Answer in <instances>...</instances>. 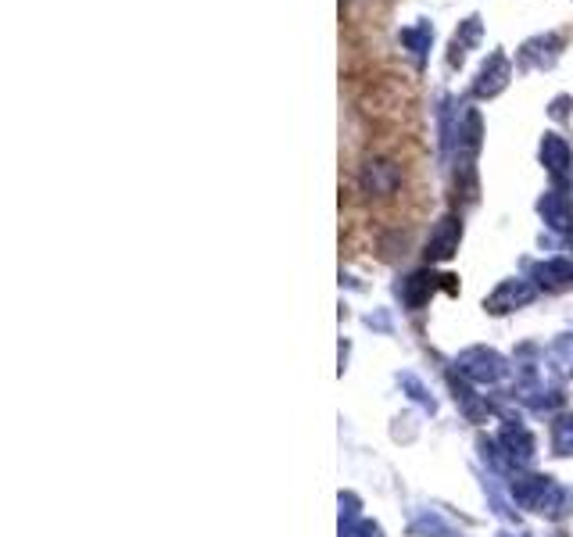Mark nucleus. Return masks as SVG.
I'll list each match as a JSON object with an SVG mask.
<instances>
[{
	"label": "nucleus",
	"mask_w": 573,
	"mask_h": 537,
	"mask_svg": "<svg viewBox=\"0 0 573 537\" xmlns=\"http://www.w3.org/2000/svg\"><path fill=\"white\" fill-rule=\"evenodd\" d=\"M566 51V40L559 33H538L531 40L520 43V51H516V69L520 72H545L552 69Z\"/></svg>",
	"instance_id": "f257e3e1"
},
{
	"label": "nucleus",
	"mask_w": 573,
	"mask_h": 537,
	"mask_svg": "<svg viewBox=\"0 0 573 537\" xmlns=\"http://www.w3.org/2000/svg\"><path fill=\"white\" fill-rule=\"evenodd\" d=\"M509 79H513V65H509L505 51H491L488 61L480 65L477 79H473V97L477 101H491V97H498L509 86Z\"/></svg>",
	"instance_id": "f03ea898"
},
{
	"label": "nucleus",
	"mask_w": 573,
	"mask_h": 537,
	"mask_svg": "<svg viewBox=\"0 0 573 537\" xmlns=\"http://www.w3.org/2000/svg\"><path fill=\"white\" fill-rule=\"evenodd\" d=\"M480 33H484V26H480V15H470L466 22H459V29H455L452 43H448V69H462V61L470 58V51L480 43Z\"/></svg>",
	"instance_id": "7ed1b4c3"
},
{
	"label": "nucleus",
	"mask_w": 573,
	"mask_h": 537,
	"mask_svg": "<svg viewBox=\"0 0 573 537\" xmlns=\"http://www.w3.org/2000/svg\"><path fill=\"white\" fill-rule=\"evenodd\" d=\"M398 179H402L398 165L384 162V158H373V162L362 165V190L366 194H391L398 187Z\"/></svg>",
	"instance_id": "20e7f679"
},
{
	"label": "nucleus",
	"mask_w": 573,
	"mask_h": 537,
	"mask_svg": "<svg viewBox=\"0 0 573 537\" xmlns=\"http://www.w3.org/2000/svg\"><path fill=\"white\" fill-rule=\"evenodd\" d=\"M459 237H462L459 219H455V215H445V219H441V222L434 226V233H430L427 255H430V258H448V255L455 251V244H459Z\"/></svg>",
	"instance_id": "39448f33"
},
{
	"label": "nucleus",
	"mask_w": 573,
	"mask_h": 537,
	"mask_svg": "<svg viewBox=\"0 0 573 537\" xmlns=\"http://www.w3.org/2000/svg\"><path fill=\"white\" fill-rule=\"evenodd\" d=\"M398 40H402L405 51L416 58V65H423V61H427V54H430V47H434V26L420 18V22L405 26L402 33H398Z\"/></svg>",
	"instance_id": "423d86ee"
},
{
	"label": "nucleus",
	"mask_w": 573,
	"mask_h": 537,
	"mask_svg": "<svg viewBox=\"0 0 573 537\" xmlns=\"http://www.w3.org/2000/svg\"><path fill=\"white\" fill-rule=\"evenodd\" d=\"M541 215H545V222L552 226V230H570L573 226V201L566 194H559V190H552V194L541 197Z\"/></svg>",
	"instance_id": "0eeeda50"
},
{
	"label": "nucleus",
	"mask_w": 573,
	"mask_h": 537,
	"mask_svg": "<svg viewBox=\"0 0 573 537\" xmlns=\"http://www.w3.org/2000/svg\"><path fill=\"white\" fill-rule=\"evenodd\" d=\"M541 162H545V169L552 172V176H563L573 162L570 144H566L559 133H545V140H541Z\"/></svg>",
	"instance_id": "6e6552de"
}]
</instances>
